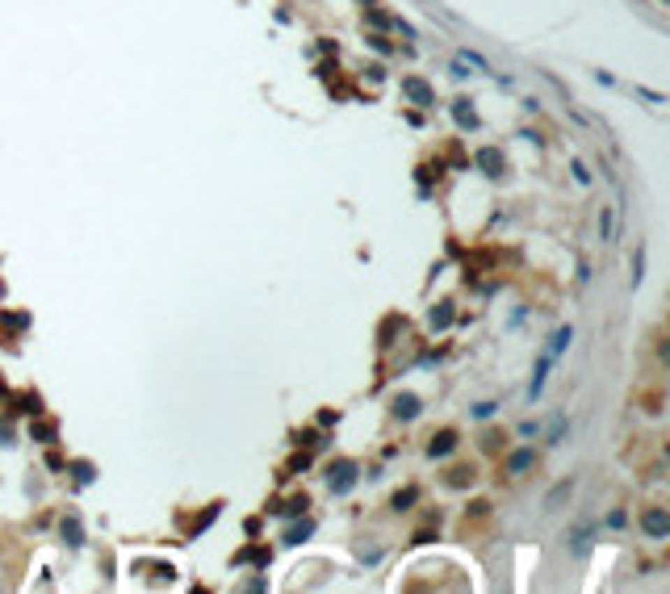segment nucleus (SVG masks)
<instances>
[{
    "label": "nucleus",
    "mask_w": 670,
    "mask_h": 594,
    "mask_svg": "<svg viewBox=\"0 0 670 594\" xmlns=\"http://www.w3.org/2000/svg\"><path fill=\"white\" fill-rule=\"evenodd\" d=\"M327 482H331V490H335V494L352 490V482H356V465H352V461H335V465H331V473H327Z\"/></svg>",
    "instance_id": "1"
},
{
    "label": "nucleus",
    "mask_w": 670,
    "mask_h": 594,
    "mask_svg": "<svg viewBox=\"0 0 670 594\" xmlns=\"http://www.w3.org/2000/svg\"><path fill=\"white\" fill-rule=\"evenodd\" d=\"M402 92H407L415 105H432V101H436V92H432L423 80H415V75H411V80H402Z\"/></svg>",
    "instance_id": "2"
},
{
    "label": "nucleus",
    "mask_w": 670,
    "mask_h": 594,
    "mask_svg": "<svg viewBox=\"0 0 670 594\" xmlns=\"http://www.w3.org/2000/svg\"><path fill=\"white\" fill-rule=\"evenodd\" d=\"M478 168H482L486 176H503V155H499L495 147H482V151H478Z\"/></svg>",
    "instance_id": "3"
},
{
    "label": "nucleus",
    "mask_w": 670,
    "mask_h": 594,
    "mask_svg": "<svg viewBox=\"0 0 670 594\" xmlns=\"http://www.w3.org/2000/svg\"><path fill=\"white\" fill-rule=\"evenodd\" d=\"M641 524H646V532H650V536H667V532H670L667 511H650V515H646Z\"/></svg>",
    "instance_id": "4"
},
{
    "label": "nucleus",
    "mask_w": 670,
    "mask_h": 594,
    "mask_svg": "<svg viewBox=\"0 0 670 594\" xmlns=\"http://www.w3.org/2000/svg\"><path fill=\"white\" fill-rule=\"evenodd\" d=\"M394 415H398V419H415V415H419V398H415V394L394 398Z\"/></svg>",
    "instance_id": "5"
},
{
    "label": "nucleus",
    "mask_w": 670,
    "mask_h": 594,
    "mask_svg": "<svg viewBox=\"0 0 670 594\" xmlns=\"http://www.w3.org/2000/svg\"><path fill=\"white\" fill-rule=\"evenodd\" d=\"M453 448H457V436H453V431H440V436L432 440V448H428V452H432V456H449Z\"/></svg>",
    "instance_id": "6"
},
{
    "label": "nucleus",
    "mask_w": 670,
    "mask_h": 594,
    "mask_svg": "<svg viewBox=\"0 0 670 594\" xmlns=\"http://www.w3.org/2000/svg\"><path fill=\"white\" fill-rule=\"evenodd\" d=\"M570 339H574V331H570V327H562V331H558V335H553V343H549V356H553V360H558V356H562V352H566V348H570Z\"/></svg>",
    "instance_id": "7"
},
{
    "label": "nucleus",
    "mask_w": 670,
    "mask_h": 594,
    "mask_svg": "<svg viewBox=\"0 0 670 594\" xmlns=\"http://www.w3.org/2000/svg\"><path fill=\"white\" fill-rule=\"evenodd\" d=\"M532 461H537V452L524 448V452H516V456L507 461V473H524V469H532Z\"/></svg>",
    "instance_id": "8"
},
{
    "label": "nucleus",
    "mask_w": 670,
    "mask_h": 594,
    "mask_svg": "<svg viewBox=\"0 0 670 594\" xmlns=\"http://www.w3.org/2000/svg\"><path fill=\"white\" fill-rule=\"evenodd\" d=\"M570 494H574V482H562V486H558V490H553V494L545 498V507H549V511H558V507H562V503H566Z\"/></svg>",
    "instance_id": "9"
},
{
    "label": "nucleus",
    "mask_w": 670,
    "mask_h": 594,
    "mask_svg": "<svg viewBox=\"0 0 670 594\" xmlns=\"http://www.w3.org/2000/svg\"><path fill=\"white\" fill-rule=\"evenodd\" d=\"M453 117H457V121H461V126H469V130H474V126H478V117H474V109H469V105H465V101H457V105H453Z\"/></svg>",
    "instance_id": "10"
},
{
    "label": "nucleus",
    "mask_w": 670,
    "mask_h": 594,
    "mask_svg": "<svg viewBox=\"0 0 670 594\" xmlns=\"http://www.w3.org/2000/svg\"><path fill=\"white\" fill-rule=\"evenodd\" d=\"M570 540H574V553H583V549L591 544V524H583V528H578V532H574Z\"/></svg>",
    "instance_id": "11"
},
{
    "label": "nucleus",
    "mask_w": 670,
    "mask_h": 594,
    "mask_svg": "<svg viewBox=\"0 0 670 594\" xmlns=\"http://www.w3.org/2000/svg\"><path fill=\"white\" fill-rule=\"evenodd\" d=\"M449 322H453V310H449V306L432 310V327H449Z\"/></svg>",
    "instance_id": "12"
},
{
    "label": "nucleus",
    "mask_w": 670,
    "mask_h": 594,
    "mask_svg": "<svg viewBox=\"0 0 670 594\" xmlns=\"http://www.w3.org/2000/svg\"><path fill=\"white\" fill-rule=\"evenodd\" d=\"M465 482H474L469 469H453V473H449V486H465Z\"/></svg>",
    "instance_id": "13"
},
{
    "label": "nucleus",
    "mask_w": 670,
    "mask_h": 594,
    "mask_svg": "<svg viewBox=\"0 0 670 594\" xmlns=\"http://www.w3.org/2000/svg\"><path fill=\"white\" fill-rule=\"evenodd\" d=\"M310 532H314V524H302V528H293V532H289V544H302Z\"/></svg>",
    "instance_id": "14"
},
{
    "label": "nucleus",
    "mask_w": 670,
    "mask_h": 594,
    "mask_svg": "<svg viewBox=\"0 0 670 594\" xmlns=\"http://www.w3.org/2000/svg\"><path fill=\"white\" fill-rule=\"evenodd\" d=\"M415 498H419V490H407V494H398V498H394V507H398V511H407Z\"/></svg>",
    "instance_id": "15"
},
{
    "label": "nucleus",
    "mask_w": 670,
    "mask_h": 594,
    "mask_svg": "<svg viewBox=\"0 0 670 594\" xmlns=\"http://www.w3.org/2000/svg\"><path fill=\"white\" fill-rule=\"evenodd\" d=\"M63 536H71L67 544H80V524H75V519H71V524H63Z\"/></svg>",
    "instance_id": "16"
},
{
    "label": "nucleus",
    "mask_w": 670,
    "mask_h": 594,
    "mask_svg": "<svg viewBox=\"0 0 670 594\" xmlns=\"http://www.w3.org/2000/svg\"><path fill=\"white\" fill-rule=\"evenodd\" d=\"M574 176H578V184H591V172H587L583 163H574Z\"/></svg>",
    "instance_id": "17"
},
{
    "label": "nucleus",
    "mask_w": 670,
    "mask_h": 594,
    "mask_svg": "<svg viewBox=\"0 0 670 594\" xmlns=\"http://www.w3.org/2000/svg\"><path fill=\"white\" fill-rule=\"evenodd\" d=\"M474 415H478V419H490V415H495V402H482V406H478Z\"/></svg>",
    "instance_id": "18"
}]
</instances>
